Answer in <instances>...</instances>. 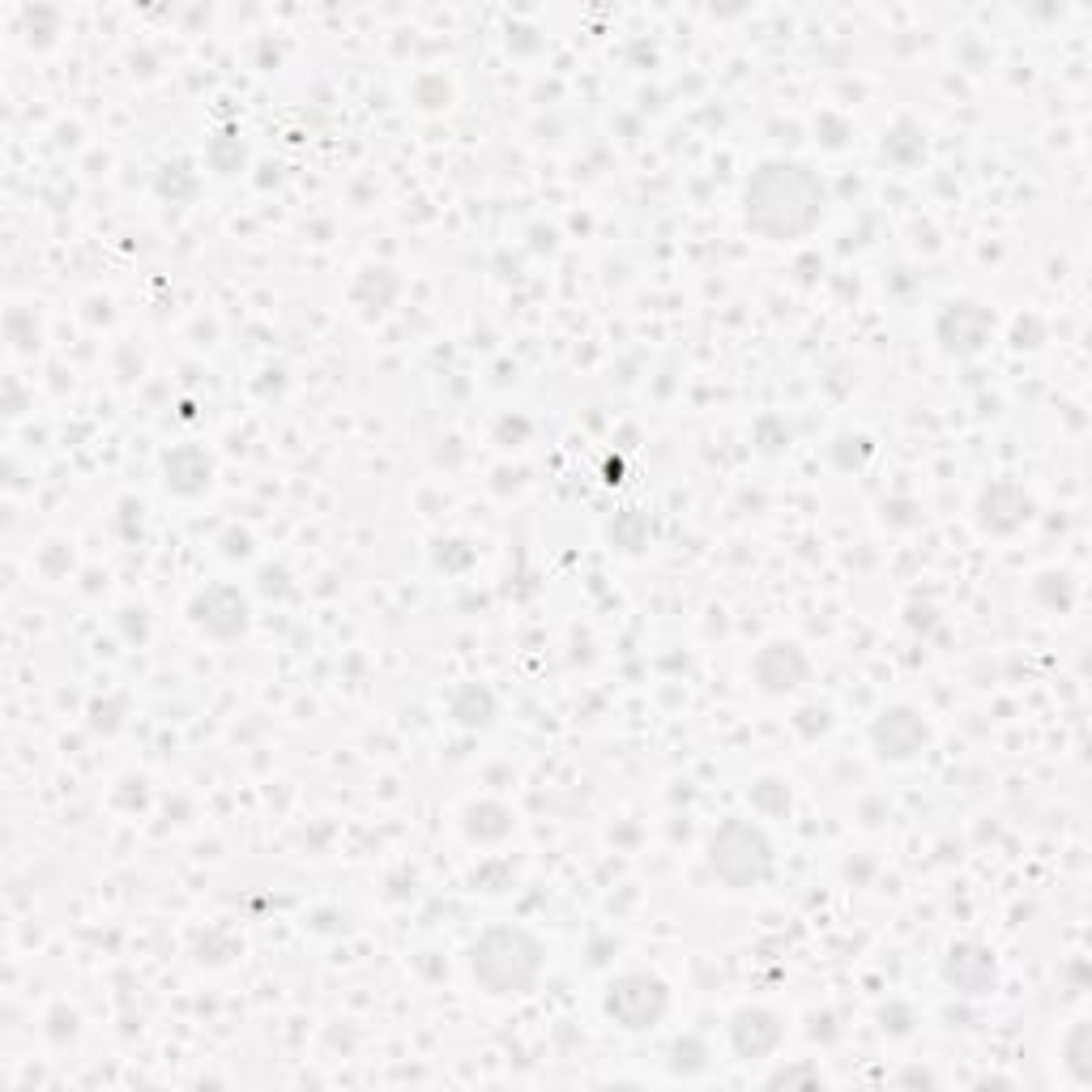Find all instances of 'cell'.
<instances>
[{
	"instance_id": "47",
	"label": "cell",
	"mask_w": 1092,
	"mask_h": 1092,
	"mask_svg": "<svg viewBox=\"0 0 1092 1092\" xmlns=\"http://www.w3.org/2000/svg\"><path fill=\"white\" fill-rule=\"evenodd\" d=\"M5 415H22V393H17V384L9 380L5 388Z\"/></svg>"
},
{
	"instance_id": "28",
	"label": "cell",
	"mask_w": 1092,
	"mask_h": 1092,
	"mask_svg": "<svg viewBox=\"0 0 1092 1092\" xmlns=\"http://www.w3.org/2000/svg\"><path fill=\"white\" fill-rule=\"evenodd\" d=\"M794 730L807 738V743H815V738H823L832 730V709H823V705H802L794 713Z\"/></svg>"
},
{
	"instance_id": "41",
	"label": "cell",
	"mask_w": 1092,
	"mask_h": 1092,
	"mask_svg": "<svg viewBox=\"0 0 1092 1092\" xmlns=\"http://www.w3.org/2000/svg\"><path fill=\"white\" fill-rule=\"evenodd\" d=\"M883 521L909 529V525H918V504L914 500H888V504H883Z\"/></svg>"
},
{
	"instance_id": "2",
	"label": "cell",
	"mask_w": 1092,
	"mask_h": 1092,
	"mask_svg": "<svg viewBox=\"0 0 1092 1092\" xmlns=\"http://www.w3.org/2000/svg\"><path fill=\"white\" fill-rule=\"evenodd\" d=\"M547 973V943L517 922H500L474 939L469 977L487 999H525Z\"/></svg>"
},
{
	"instance_id": "12",
	"label": "cell",
	"mask_w": 1092,
	"mask_h": 1092,
	"mask_svg": "<svg viewBox=\"0 0 1092 1092\" xmlns=\"http://www.w3.org/2000/svg\"><path fill=\"white\" fill-rule=\"evenodd\" d=\"M162 487L179 500H197L214 487V457L201 444H175L162 457Z\"/></svg>"
},
{
	"instance_id": "22",
	"label": "cell",
	"mask_w": 1092,
	"mask_h": 1092,
	"mask_svg": "<svg viewBox=\"0 0 1092 1092\" xmlns=\"http://www.w3.org/2000/svg\"><path fill=\"white\" fill-rule=\"evenodd\" d=\"M1033 597L1049 610H1071V602H1076V581H1071L1067 572H1041L1033 585Z\"/></svg>"
},
{
	"instance_id": "20",
	"label": "cell",
	"mask_w": 1092,
	"mask_h": 1092,
	"mask_svg": "<svg viewBox=\"0 0 1092 1092\" xmlns=\"http://www.w3.org/2000/svg\"><path fill=\"white\" fill-rule=\"evenodd\" d=\"M154 189H158V197H162V201H171V205H184V201H193V197H197L201 179H197V171L189 167V162H167V167L158 171Z\"/></svg>"
},
{
	"instance_id": "13",
	"label": "cell",
	"mask_w": 1092,
	"mask_h": 1092,
	"mask_svg": "<svg viewBox=\"0 0 1092 1092\" xmlns=\"http://www.w3.org/2000/svg\"><path fill=\"white\" fill-rule=\"evenodd\" d=\"M461 828H465V836L474 845H500V841L512 836V828H517V815L496 798H479V802H469L465 807Z\"/></svg>"
},
{
	"instance_id": "8",
	"label": "cell",
	"mask_w": 1092,
	"mask_h": 1092,
	"mask_svg": "<svg viewBox=\"0 0 1092 1092\" xmlns=\"http://www.w3.org/2000/svg\"><path fill=\"white\" fill-rule=\"evenodd\" d=\"M1033 517H1037V500L1012 479H995L977 491L973 521L981 533H991V538H1012V533H1020Z\"/></svg>"
},
{
	"instance_id": "44",
	"label": "cell",
	"mask_w": 1092,
	"mask_h": 1092,
	"mask_svg": "<svg viewBox=\"0 0 1092 1092\" xmlns=\"http://www.w3.org/2000/svg\"><path fill=\"white\" fill-rule=\"evenodd\" d=\"M125 794H116V802L120 807H146V781L141 777H125Z\"/></svg>"
},
{
	"instance_id": "29",
	"label": "cell",
	"mask_w": 1092,
	"mask_h": 1092,
	"mask_svg": "<svg viewBox=\"0 0 1092 1092\" xmlns=\"http://www.w3.org/2000/svg\"><path fill=\"white\" fill-rule=\"evenodd\" d=\"M22 22L30 30V44L34 48H48L52 44V34L60 30V13L56 9H44V5H34V9H22Z\"/></svg>"
},
{
	"instance_id": "23",
	"label": "cell",
	"mask_w": 1092,
	"mask_h": 1092,
	"mask_svg": "<svg viewBox=\"0 0 1092 1092\" xmlns=\"http://www.w3.org/2000/svg\"><path fill=\"white\" fill-rule=\"evenodd\" d=\"M875 457V444L871 436H862V431H845V436L832 440V465L836 469H862Z\"/></svg>"
},
{
	"instance_id": "32",
	"label": "cell",
	"mask_w": 1092,
	"mask_h": 1092,
	"mask_svg": "<svg viewBox=\"0 0 1092 1092\" xmlns=\"http://www.w3.org/2000/svg\"><path fill=\"white\" fill-rule=\"evenodd\" d=\"M39 572L48 576V581H60V576H69L73 572V551L65 542H48L44 551H39Z\"/></svg>"
},
{
	"instance_id": "6",
	"label": "cell",
	"mask_w": 1092,
	"mask_h": 1092,
	"mask_svg": "<svg viewBox=\"0 0 1092 1092\" xmlns=\"http://www.w3.org/2000/svg\"><path fill=\"white\" fill-rule=\"evenodd\" d=\"M931 747V726L914 705H888L871 721V751L883 765H909Z\"/></svg>"
},
{
	"instance_id": "38",
	"label": "cell",
	"mask_w": 1092,
	"mask_h": 1092,
	"mask_svg": "<svg viewBox=\"0 0 1092 1092\" xmlns=\"http://www.w3.org/2000/svg\"><path fill=\"white\" fill-rule=\"evenodd\" d=\"M257 585H261V593L265 597H286V593H295V585H291V576H286V568H261V576H257Z\"/></svg>"
},
{
	"instance_id": "45",
	"label": "cell",
	"mask_w": 1092,
	"mask_h": 1092,
	"mask_svg": "<svg viewBox=\"0 0 1092 1092\" xmlns=\"http://www.w3.org/2000/svg\"><path fill=\"white\" fill-rule=\"evenodd\" d=\"M909 1007H892V1012H883V1028H888V1033H896V1037H904L909 1033Z\"/></svg>"
},
{
	"instance_id": "46",
	"label": "cell",
	"mask_w": 1092,
	"mask_h": 1092,
	"mask_svg": "<svg viewBox=\"0 0 1092 1092\" xmlns=\"http://www.w3.org/2000/svg\"><path fill=\"white\" fill-rule=\"evenodd\" d=\"M939 620H935V606H909V628L914 632H931Z\"/></svg>"
},
{
	"instance_id": "4",
	"label": "cell",
	"mask_w": 1092,
	"mask_h": 1092,
	"mask_svg": "<svg viewBox=\"0 0 1092 1092\" xmlns=\"http://www.w3.org/2000/svg\"><path fill=\"white\" fill-rule=\"evenodd\" d=\"M602 1012L624 1028V1033H649L670 1012V986L657 973H620L606 981Z\"/></svg>"
},
{
	"instance_id": "24",
	"label": "cell",
	"mask_w": 1092,
	"mask_h": 1092,
	"mask_svg": "<svg viewBox=\"0 0 1092 1092\" xmlns=\"http://www.w3.org/2000/svg\"><path fill=\"white\" fill-rule=\"evenodd\" d=\"M670 1071L674 1076H700V1071H709V1045L700 1037H678L670 1049Z\"/></svg>"
},
{
	"instance_id": "7",
	"label": "cell",
	"mask_w": 1092,
	"mask_h": 1092,
	"mask_svg": "<svg viewBox=\"0 0 1092 1092\" xmlns=\"http://www.w3.org/2000/svg\"><path fill=\"white\" fill-rule=\"evenodd\" d=\"M189 620L197 632L210 636V641H239L252 624V606L235 585H205L193 593Z\"/></svg>"
},
{
	"instance_id": "42",
	"label": "cell",
	"mask_w": 1092,
	"mask_h": 1092,
	"mask_svg": "<svg viewBox=\"0 0 1092 1092\" xmlns=\"http://www.w3.org/2000/svg\"><path fill=\"white\" fill-rule=\"evenodd\" d=\"M141 500H120V533H125V538H137L141 533Z\"/></svg>"
},
{
	"instance_id": "26",
	"label": "cell",
	"mask_w": 1092,
	"mask_h": 1092,
	"mask_svg": "<svg viewBox=\"0 0 1092 1092\" xmlns=\"http://www.w3.org/2000/svg\"><path fill=\"white\" fill-rule=\"evenodd\" d=\"M512 883H517V867L504 858H487L479 871H474V888L479 892H491V896H500V892H512Z\"/></svg>"
},
{
	"instance_id": "14",
	"label": "cell",
	"mask_w": 1092,
	"mask_h": 1092,
	"mask_svg": "<svg viewBox=\"0 0 1092 1092\" xmlns=\"http://www.w3.org/2000/svg\"><path fill=\"white\" fill-rule=\"evenodd\" d=\"M448 713L465 730H487L491 721L500 717V700L487 683H461L457 691L448 696Z\"/></svg>"
},
{
	"instance_id": "37",
	"label": "cell",
	"mask_w": 1092,
	"mask_h": 1092,
	"mask_svg": "<svg viewBox=\"0 0 1092 1092\" xmlns=\"http://www.w3.org/2000/svg\"><path fill=\"white\" fill-rule=\"evenodd\" d=\"M815 133H819L815 141H823V146H828V150H841V146H845V141H850V133H854V129H850V125H845V120H841V116H819V125H815Z\"/></svg>"
},
{
	"instance_id": "17",
	"label": "cell",
	"mask_w": 1092,
	"mask_h": 1092,
	"mask_svg": "<svg viewBox=\"0 0 1092 1092\" xmlns=\"http://www.w3.org/2000/svg\"><path fill=\"white\" fill-rule=\"evenodd\" d=\"M883 158L896 162V167H918V162L926 158V133H922L918 120L900 116L896 125L883 133Z\"/></svg>"
},
{
	"instance_id": "43",
	"label": "cell",
	"mask_w": 1092,
	"mask_h": 1092,
	"mask_svg": "<svg viewBox=\"0 0 1092 1092\" xmlns=\"http://www.w3.org/2000/svg\"><path fill=\"white\" fill-rule=\"evenodd\" d=\"M125 636H129V641H146V636H150V620H146V610H141V606L137 610L133 606L125 610Z\"/></svg>"
},
{
	"instance_id": "21",
	"label": "cell",
	"mask_w": 1092,
	"mask_h": 1092,
	"mask_svg": "<svg viewBox=\"0 0 1092 1092\" xmlns=\"http://www.w3.org/2000/svg\"><path fill=\"white\" fill-rule=\"evenodd\" d=\"M5 338H9V346L17 350V355H34L39 342H44V324H39V316L30 312V307H9Z\"/></svg>"
},
{
	"instance_id": "10",
	"label": "cell",
	"mask_w": 1092,
	"mask_h": 1092,
	"mask_svg": "<svg viewBox=\"0 0 1092 1092\" xmlns=\"http://www.w3.org/2000/svg\"><path fill=\"white\" fill-rule=\"evenodd\" d=\"M726 1037H730L734 1059L765 1063V1059H773L777 1049H781V1041H786V1020H781L773 1007L747 1003V1007H738V1012L730 1016Z\"/></svg>"
},
{
	"instance_id": "25",
	"label": "cell",
	"mask_w": 1092,
	"mask_h": 1092,
	"mask_svg": "<svg viewBox=\"0 0 1092 1092\" xmlns=\"http://www.w3.org/2000/svg\"><path fill=\"white\" fill-rule=\"evenodd\" d=\"M1088 1041H1092V1033H1088V1024L1080 1020L1076 1028H1071L1067 1033V1041H1063V1059H1067V1071L1076 1080H1088L1092 1076V1054H1088Z\"/></svg>"
},
{
	"instance_id": "5",
	"label": "cell",
	"mask_w": 1092,
	"mask_h": 1092,
	"mask_svg": "<svg viewBox=\"0 0 1092 1092\" xmlns=\"http://www.w3.org/2000/svg\"><path fill=\"white\" fill-rule=\"evenodd\" d=\"M995 324H999L995 307H986L977 299H952V303H943L935 316V342L943 346V355L973 359L991 346Z\"/></svg>"
},
{
	"instance_id": "33",
	"label": "cell",
	"mask_w": 1092,
	"mask_h": 1092,
	"mask_svg": "<svg viewBox=\"0 0 1092 1092\" xmlns=\"http://www.w3.org/2000/svg\"><path fill=\"white\" fill-rule=\"evenodd\" d=\"M755 444H759V448H765V452H781V448H786V444H790V427H786V423H781L777 415H769V419H759V423H755Z\"/></svg>"
},
{
	"instance_id": "39",
	"label": "cell",
	"mask_w": 1092,
	"mask_h": 1092,
	"mask_svg": "<svg viewBox=\"0 0 1092 1092\" xmlns=\"http://www.w3.org/2000/svg\"><path fill=\"white\" fill-rule=\"evenodd\" d=\"M222 555H226V560H248V555H252V533L231 525V529L222 533Z\"/></svg>"
},
{
	"instance_id": "30",
	"label": "cell",
	"mask_w": 1092,
	"mask_h": 1092,
	"mask_svg": "<svg viewBox=\"0 0 1092 1092\" xmlns=\"http://www.w3.org/2000/svg\"><path fill=\"white\" fill-rule=\"evenodd\" d=\"M448 98H452V90H448V81H444L440 73H427V77L415 81V102H419L423 112H440V107H448Z\"/></svg>"
},
{
	"instance_id": "36",
	"label": "cell",
	"mask_w": 1092,
	"mask_h": 1092,
	"mask_svg": "<svg viewBox=\"0 0 1092 1092\" xmlns=\"http://www.w3.org/2000/svg\"><path fill=\"white\" fill-rule=\"evenodd\" d=\"M529 419H521V415H508V419H500V427H496V444H504V448H521L525 440H529Z\"/></svg>"
},
{
	"instance_id": "19",
	"label": "cell",
	"mask_w": 1092,
	"mask_h": 1092,
	"mask_svg": "<svg viewBox=\"0 0 1092 1092\" xmlns=\"http://www.w3.org/2000/svg\"><path fill=\"white\" fill-rule=\"evenodd\" d=\"M747 802H751V811L755 815H765V819H781V815H790V786L781 777H759L755 786L747 790Z\"/></svg>"
},
{
	"instance_id": "11",
	"label": "cell",
	"mask_w": 1092,
	"mask_h": 1092,
	"mask_svg": "<svg viewBox=\"0 0 1092 1092\" xmlns=\"http://www.w3.org/2000/svg\"><path fill=\"white\" fill-rule=\"evenodd\" d=\"M751 678L765 696H790L811 678V657L798 641H769L751 657Z\"/></svg>"
},
{
	"instance_id": "35",
	"label": "cell",
	"mask_w": 1092,
	"mask_h": 1092,
	"mask_svg": "<svg viewBox=\"0 0 1092 1092\" xmlns=\"http://www.w3.org/2000/svg\"><path fill=\"white\" fill-rule=\"evenodd\" d=\"M48 1037H52L56 1045L73 1041V1037H77V1012H69L65 1003H60V1007H52V1016H48Z\"/></svg>"
},
{
	"instance_id": "18",
	"label": "cell",
	"mask_w": 1092,
	"mask_h": 1092,
	"mask_svg": "<svg viewBox=\"0 0 1092 1092\" xmlns=\"http://www.w3.org/2000/svg\"><path fill=\"white\" fill-rule=\"evenodd\" d=\"M653 538V525L641 508H624V512H614V521H610V542L620 547L624 555H641Z\"/></svg>"
},
{
	"instance_id": "9",
	"label": "cell",
	"mask_w": 1092,
	"mask_h": 1092,
	"mask_svg": "<svg viewBox=\"0 0 1092 1092\" xmlns=\"http://www.w3.org/2000/svg\"><path fill=\"white\" fill-rule=\"evenodd\" d=\"M939 973L947 981V991H956L964 999H986L999 991V956L986 943H973V939H960L947 947Z\"/></svg>"
},
{
	"instance_id": "16",
	"label": "cell",
	"mask_w": 1092,
	"mask_h": 1092,
	"mask_svg": "<svg viewBox=\"0 0 1092 1092\" xmlns=\"http://www.w3.org/2000/svg\"><path fill=\"white\" fill-rule=\"evenodd\" d=\"M205 162H210V171H218V175H239L248 167V141H243V133L235 125H222L210 141H205Z\"/></svg>"
},
{
	"instance_id": "15",
	"label": "cell",
	"mask_w": 1092,
	"mask_h": 1092,
	"mask_svg": "<svg viewBox=\"0 0 1092 1092\" xmlns=\"http://www.w3.org/2000/svg\"><path fill=\"white\" fill-rule=\"evenodd\" d=\"M397 295H402V278L388 265H367V270H359L355 286H350V299L363 312H384V307H393Z\"/></svg>"
},
{
	"instance_id": "31",
	"label": "cell",
	"mask_w": 1092,
	"mask_h": 1092,
	"mask_svg": "<svg viewBox=\"0 0 1092 1092\" xmlns=\"http://www.w3.org/2000/svg\"><path fill=\"white\" fill-rule=\"evenodd\" d=\"M436 564L444 572H465L474 564V547L465 538H440L436 542Z\"/></svg>"
},
{
	"instance_id": "3",
	"label": "cell",
	"mask_w": 1092,
	"mask_h": 1092,
	"mask_svg": "<svg viewBox=\"0 0 1092 1092\" xmlns=\"http://www.w3.org/2000/svg\"><path fill=\"white\" fill-rule=\"evenodd\" d=\"M705 862L730 892H751V888H759V883H769L777 854H773L769 832L759 828L755 819L730 815V819H721L713 828Z\"/></svg>"
},
{
	"instance_id": "1",
	"label": "cell",
	"mask_w": 1092,
	"mask_h": 1092,
	"mask_svg": "<svg viewBox=\"0 0 1092 1092\" xmlns=\"http://www.w3.org/2000/svg\"><path fill=\"white\" fill-rule=\"evenodd\" d=\"M828 214V184L794 158H765L743 184V222L747 231L786 243L807 239Z\"/></svg>"
},
{
	"instance_id": "40",
	"label": "cell",
	"mask_w": 1092,
	"mask_h": 1092,
	"mask_svg": "<svg viewBox=\"0 0 1092 1092\" xmlns=\"http://www.w3.org/2000/svg\"><path fill=\"white\" fill-rule=\"evenodd\" d=\"M769 1084L773 1088H781V1084H823V1076L815 1067H781V1071L769 1076Z\"/></svg>"
},
{
	"instance_id": "27",
	"label": "cell",
	"mask_w": 1092,
	"mask_h": 1092,
	"mask_svg": "<svg viewBox=\"0 0 1092 1092\" xmlns=\"http://www.w3.org/2000/svg\"><path fill=\"white\" fill-rule=\"evenodd\" d=\"M86 726H90L94 734H116L120 726H125V700H120V696H98V700H90Z\"/></svg>"
},
{
	"instance_id": "34",
	"label": "cell",
	"mask_w": 1092,
	"mask_h": 1092,
	"mask_svg": "<svg viewBox=\"0 0 1092 1092\" xmlns=\"http://www.w3.org/2000/svg\"><path fill=\"white\" fill-rule=\"evenodd\" d=\"M1045 342V324L1033 316V312H1024V316H1016V324H1012V346L1016 350H1037Z\"/></svg>"
}]
</instances>
